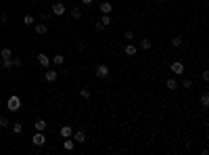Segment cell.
<instances>
[{"label":"cell","instance_id":"cell-1","mask_svg":"<svg viewBox=\"0 0 209 155\" xmlns=\"http://www.w3.org/2000/svg\"><path fill=\"white\" fill-rule=\"evenodd\" d=\"M7 109L8 111H19L21 109V99L17 97V94H13V97H8V101H7Z\"/></svg>","mask_w":209,"mask_h":155},{"label":"cell","instance_id":"cell-2","mask_svg":"<svg viewBox=\"0 0 209 155\" xmlns=\"http://www.w3.org/2000/svg\"><path fill=\"white\" fill-rule=\"evenodd\" d=\"M169 69H172V73H174V76H184L186 67H184V63H182V61H172Z\"/></svg>","mask_w":209,"mask_h":155},{"label":"cell","instance_id":"cell-3","mask_svg":"<svg viewBox=\"0 0 209 155\" xmlns=\"http://www.w3.org/2000/svg\"><path fill=\"white\" fill-rule=\"evenodd\" d=\"M94 73H96V78H98V80H107V78H109V65H104V63L96 65Z\"/></svg>","mask_w":209,"mask_h":155},{"label":"cell","instance_id":"cell-4","mask_svg":"<svg viewBox=\"0 0 209 155\" xmlns=\"http://www.w3.org/2000/svg\"><path fill=\"white\" fill-rule=\"evenodd\" d=\"M32 142H34V147H36V149L44 147V145H46V134H44V132H36V134H34V138H32Z\"/></svg>","mask_w":209,"mask_h":155},{"label":"cell","instance_id":"cell-5","mask_svg":"<svg viewBox=\"0 0 209 155\" xmlns=\"http://www.w3.org/2000/svg\"><path fill=\"white\" fill-rule=\"evenodd\" d=\"M44 80H46L48 84H55L56 80H59V71H56V69H46V73H44Z\"/></svg>","mask_w":209,"mask_h":155},{"label":"cell","instance_id":"cell-6","mask_svg":"<svg viewBox=\"0 0 209 155\" xmlns=\"http://www.w3.org/2000/svg\"><path fill=\"white\" fill-rule=\"evenodd\" d=\"M65 11H67V7H65L63 2H55V4H52V15H56V17H63Z\"/></svg>","mask_w":209,"mask_h":155},{"label":"cell","instance_id":"cell-7","mask_svg":"<svg viewBox=\"0 0 209 155\" xmlns=\"http://www.w3.org/2000/svg\"><path fill=\"white\" fill-rule=\"evenodd\" d=\"M98 8H100V13H103V15H111L113 13V4L109 2V0L100 2V7H98Z\"/></svg>","mask_w":209,"mask_h":155},{"label":"cell","instance_id":"cell-8","mask_svg":"<svg viewBox=\"0 0 209 155\" xmlns=\"http://www.w3.org/2000/svg\"><path fill=\"white\" fill-rule=\"evenodd\" d=\"M71 138H73V142H80V145H82V142H86V132H84V130H77V132L71 134Z\"/></svg>","mask_w":209,"mask_h":155},{"label":"cell","instance_id":"cell-9","mask_svg":"<svg viewBox=\"0 0 209 155\" xmlns=\"http://www.w3.org/2000/svg\"><path fill=\"white\" fill-rule=\"evenodd\" d=\"M59 134H61V138H71V134H73V128L71 126H61V130H59Z\"/></svg>","mask_w":209,"mask_h":155},{"label":"cell","instance_id":"cell-10","mask_svg":"<svg viewBox=\"0 0 209 155\" xmlns=\"http://www.w3.org/2000/svg\"><path fill=\"white\" fill-rule=\"evenodd\" d=\"M38 63H40L42 67H46V69H48L52 61H50V57H46V55H44V52H40V55H38Z\"/></svg>","mask_w":209,"mask_h":155},{"label":"cell","instance_id":"cell-11","mask_svg":"<svg viewBox=\"0 0 209 155\" xmlns=\"http://www.w3.org/2000/svg\"><path fill=\"white\" fill-rule=\"evenodd\" d=\"M136 50H138V46H136V44H132V42H128V44L124 46V52H125L128 57H134V55H136Z\"/></svg>","mask_w":209,"mask_h":155},{"label":"cell","instance_id":"cell-12","mask_svg":"<svg viewBox=\"0 0 209 155\" xmlns=\"http://www.w3.org/2000/svg\"><path fill=\"white\" fill-rule=\"evenodd\" d=\"M165 86H167V90H178V80L176 78H167V82H165Z\"/></svg>","mask_w":209,"mask_h":155},{"label":"cell","instance_id":"cell-13","mask_svg":"<svg viewBox=\"0 0 209 155\" xmlns=\"http://www.w3.org/2000/svg\"><path fill=\"white\" fill-rule=\"evenodd\" d=\"M46 32H48V23L42 21V23H38V25H36V34H38V36H44Z\"/></svg>","mask_w":209,"mask_h":155},{"label":"cell","instance_id":"cell-14","mask_svg":"<svg viewBox=\"0 0 209 155\" xmlns=\"http://www.w3.org/2000/svg\"><path fill=\"white\" fill-rule=\"evenodd\" d=\"M34 126H36V132H44V130H46V120H42V118H38Z\"/></svg>","mask_w":209,"mask_h":155},{"label":"cell","instance_id":"cell-15","mask_svg":"<svg viewBox=\"0 0 209 155\" xmlns=\"http://www.w3.org/2000/svg\"><path fill=\"white\" fill-rule=\"evenodd\" d=\"M151 46H153V42H151V40H146V38H142V40L138 42V48H142V50H148Z\"/></svg>","mask_w":209,"mask_h":155},{"label":"cell","instance_id":"cell-16","mask_svg":"<svg viewBox=\"0 0 209 155\" xmlns=\"http://www.w3.org/2000/svg\"><path fill=\"white\" fill-rule=\"evenodd\" d=\"M75 147V142H73V138H63V149H65V151H71V149Z\"/></svg>","mask_w":209,"mask_h":155},{"label":"cell","instance_id":"cell-17","mask_svg":"<svg viewBox=\"0 0 209 155\" xmlns=\"http://www.w3.org/2000/svg\"><path fill=\"white\" fill-rule=\"evenodd\" d=\"M50 61H52L55 65H59V67H63V63H65V57H63V55H55Z\"/></svg>","mask_w":209,"mask_h":155},{"label":"cell","instance_id":"cell-18","mask_svg":"<svg viewBox=\"0 0 209 155\" xmlns=\"http://www.w3.org/2000/svg\"><path fill=\"white\" fill-rule=\"evenodd\" d=\"M80 97H82L84 101H88L92 97V92H90V88H80Z\"/></svg>","mask_w":209,"mask_h":155},{"label":"cell","instance_id":"cell-19","mask_svg":"<svg viewBox=\"0 0 209 155\" xmlns=\"http://www.w3.org/2000/svg\"><path fill=\"white\" fill-rule=\"evenodd\" d=\"M0 57H2V59H11V57H13V50L8 48V46H4V48L0 50Z\"/></svg>","mask_w":209,"mask_h":155},{"label":"cell","instance_id":"cell-20","mask_svg":"<svg viewBox=\"0 0 209 155\" xmlns=\"http://www.w3.org/2000/svg\"><path fill=\"white\" fill-rule=\"evenodd\" d=\"M71 17H73V19H82V8L73 7V8H71Z\"/></svg>","mask_w":209,"mask_h":155},{"label":"cell","instance_id":"cell-21","mask_svg":"<svg viewBox=\"0 0 209 155\" xmlns=\"http://www.w3.org/2000/svg\"><path fill=\"white\" fill-rule=\"evenodd\" d=\"M182 44H184L182 36H174V38H172V46H176V48H178V46H182Z\"/></svg>","mask_w":209,"mask_h":155},{"label":"cell","instance_id":"cell-22","mask_svg":"<svg viewBox=\"0 0 209 155\" xmlns=\"http://www.w3.org/2000/svg\"><path fill=\"white\" fill-rule=\"evenodd\" d=\"M100 23H103V28H109V25H111V15H103V17H100Z\"/></svg>","mask_w":209,"mask_h":155},{"label":"cell","instance_id":"cell-23","mask_svg":"<svg viewBox=\"0 0 209 155\" xmlns=\"http://www.w3.org/2000/svg\"><path fill=\"white\" fill-rule=\"evenodd\" d=\"M23 23H25V25H34L36 17H34V15H25V17H23Z\"/></svg>","mask_w":209,"mask_h":155},{"label":"cell","instance_id":"cell-24","mask_svg":"<svg viewBox=\"0 0 209 155\" xmlns=\"http://www.w3.org/2000/svg\"><path fill=\"white\" fill-rule=\"evenodd\" d=\"M50 17H52V13H40V15H38V19H40V21H44V23H48Z\"/></svg>","mask_w":209,"mask_h":155},{"label":"cell","instance_id":"cell-25","mask_svg":"<svg viewBox=\"0 0 209 155\" xmlns=\"http://www.w3.org/2000/svg\"><path fill=\"white\" fill-rule=\"evenodd\" d=\"M2 67H4V69H11V67H13V57H11V59H2Z\"/></svg>","mask_w":209,"mask_h":155},{"label":"cell","instance_id":"cell-26","mask_svg":"<svg viewBox=\"0 0 209 155\" xmlns=\"http://www.w3.org/2000/svg\"><path fill=\"white\" fill-rule=\"evenodd\" d=\"M201 105L203 107H209V94H207V92H203V94H201Z\"/></svg>","mask_w":209,"mask_h":155},{"label":"cell","instance_id":"cell-27","mask_svg":"<svg viewBox=\"0 0 209 155\" xmlns=\"http://www.w3.org/2000/svg\"><path fill=\"white\" fill-rule=\"evenodd\" d=\"M13 132L15 134H21V132H23V126H21L19 122H15V124H13Z\"/></svg>","mask_w":209,"mask_h":155},{"label":"cell","instance_id":"cell-28","mask_svg":"<svg viewBox=\"0 0 209 155\" xmlns=\"http://www.w3.org/2000/svg\"><path fill=\"white\" fill-rule=\"evenodd\" d=\"M182 88H192V80H190V78H186V80H182Z\"/></svg>","mask_w":209,"mask_h":155},{"label":"cell","instance_id":"cell-29","mask_svg":"<svg viewBox=\"0 0 209 155\" xmlns=\"http://www.w3.org/2000/svg\"><path fill=\"white\" fill-rule=\"evenodd\" d=\"M13 67H23V59L15 57V59H13Z\"/></svg>","mask_w":209,"mask_h":155},{"label":"cell","instance_id":"cell-30","mask_svg":"<svg viewBox=\"0 0 209 155\" xmlns=\"http://www.w3.org/2000/svg\"><path fill=\"white\" fill-rule=\"evenodd\" d=\"M8 124H11V122H8L7 118H4V115H0V128H7Z\"/></svg>","mask_w":209,"mask_h":155},{"label":"cell","instance_id":"cell-31","mask_svg":"<svg viewBox=\"0 0 209 155\" xmlns=\"http://www.w3.org/2000/svg\"><path fill=\"white\" fill-rule=\"evenodd\" d=\"M125 40H130V42H132V40H134V32H132V29H128V32H125Z\"/></svg>","mask_w":209,"mask_h":155},{"label":"cell","instance_id":"cell-32","mask_svg":"<svg viewBox=\"0 0 209 155\" xmlns=\"http://www.w3.org/2000/svg\"><path fill=\"white\" fill-rule=\"evenodd\" d=\"M86 48V42L84 40H77V50H84Z\"/></svg>","mask_w":209,"mask_h":155},{"label":"cell","instance_id":"cell-33","mask_svg":"<svg viewBox=\"0 0 209 155\" xmlns=\"http://www.w3.org/2000/svg\"><path fill=\"white\" fill-rule=\"evenodd\" d=\"M7 21H8V15L2 13V15H0V23H7Z\"/></svg>","mask_w":209,"mask_h":155},{"label":"cell","instance_id":"cell-34","mask_svg":"<svg viewBox=\"0 0 209 155\" xmlns=\"http://www.w3.org/2000/svg\"><path fill=\"white\" fill-rule=\"evenodd\" d=\"M94 29H96V32H103V23H100V21H98V23H94Z\"/></svg>","mask_w":209,"mask_h":155},{"label":"cell","instance_id":"cell-35","mask_svg":"<svg viewBox=\"0 0 209 155\" xmlns=\"http://www.w3.org/2000/svg\"><path fill=\"white\" fill-rule=\"evenodd\" d=\"M201 78H203V80H205V82H207V80H209V71H207V69H203V73H201Z\"/></svg>","mask_w":209,"mask_h":155},{"label":"cell","instance_id":"cell-36","mask_svg":"<svg viewBox=\"0 0 209 155\" xmlns=\"http://www.w3.org/2000/svg\"><path fill=\"white\" fill-rule=\"evenodd\" d=\"M82 2H84V4H90V2H92V0H82Z\"/></svg>","mask_w":209,"mask_h":155},{"label":"cell","instance_id":"cell-37","mask_svg":"<svg viewBox=\"0 0 209 155\" xmlns=\"http://www.w3.org/2000/svg\"><path fill=\"white\" fill-rule=\"evenodd\" d=\"M159 2H165V0H159Z\"/></svg>","mask_w":209,"mask_h":155},{"label":"cell","instance_id":"cell-38","mask_svg":"<svg viewBox=\"0 0 209 155\" xmlns=\"http://www.w3.org/2000/svg\"><path fill=\"white\" fill-rule=\"evenodd\" d=\"M32 2H38V0H32Z\"/></svg>","mask_w":209,"mask_h":155}]
</instances>
